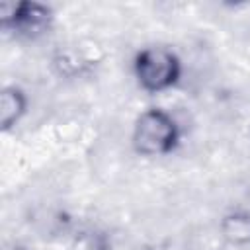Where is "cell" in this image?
Here are the masks:
<instances>
[{
    "mask_svg": "<svg viewBox=\"0 0 250 250\" xmlns=\"http://www.w3.org/2000/svg\"><path fill=\"white\" fill-rule=\"evenodd\" d=\"M131 143L143 156H164L180 145V127L168 111L148 107L137 117Z\"/></svg>",
    "mask_w": 250,
    "mask_h": 250,
    "instance_id": "cell-1",
    "label": "cell"
},
{
    "mask_svg": "<svg viewBox=\"0 0 250 250\" xmlns=\"http://www.w3.org/2000/svg\"><path fill=\"white\" fill-rule=\"evenodd\" d=\"M133 72L137 84L145 92L160 94L178 84L182 76V62L168 47H145L135 55Z\"/></svg>",
    "mask_w": 250,
    "mask_h": 250,
    "instance_id": "cell-2",
    "label": "cell"
},
{
    "mask_svg": "<svg viewBox=\"0 0 250 250\" xmlns=\"http://www.w3.org/2000/svg\"><path fill=\"white\" fill-rule=\"evenodd\" d=\"M55 14L51 6L33 0L2 2L0 4V27L6 33H14L23 39H37L53 27Z\"/></svg>",
    "mask_w": 250,
    "mask_h": 250,
    "instance_id": "cell-3",
    "label": "cell"
},
{
    "mask_svg": "<svg viewBox=\"0 0 250 250\" xmlns=\"http://www.w3.org/2000/svg\"><path fill=\"white\" fill-rule=\"evenodd\" d=\"M27 111V96L18 86H6L0 94V129L8 133Z\"/></svg>",
    "mask_w": 250,
    "mask_h": 250,
    "instance_id": "cell-4",
    "label": "cell"
},
{
    "mask_svg": "<svg viewBox=\"0 0 250 250\" xmlns=\"http://www.w3.org/2000/svg\"><path fill=\"white\" fill-rule=\"evenodd\" d=\"M221 234L232 244H250V211H230L221 219Z\"/></svg>",
    "mask_w": 250,
    "mask_h": 250,
    "instance_id": "cell-5",
    "label": "cell"
},
{
    "mask_svg": "<svg viewBox=\"0 0 250 250\" xmlns=\"http://www.w3.org/2000/svg\"><path fill=\"white\" fill-rule=\"evenodd\" d=\"M68 250H111V238L105 230L86 227L72 234Z\"/></svg>",
    "mask_w": 250,
    "mask_h": 250,
    "instance_id": "cell-6",
    "label": "cell"
},
{
    "mask_svg": "<svg viewBox=\"0 0 250 250\" xmlns=\"http://www.w3.org/2000/svg\"><path fill=\"white\" fill-rule=\"evenodd\" d=\"M53 68L59 72V76L76 78L90 68V61L82 59L76 51H57L53 57Z\"/></svg>",
    "mask_w": 250,
    "mask_h": 250,
    "instance_id": "cell-7",
    "label": "cell"
},
{
    "mask_svg": "<svg viewBox=\"0 0 250 250\" xmlns=\"http://www.w3.org/2000/svg\"><path fill=\"white\" fill-rule=\"evenodd\" d=\"M10 250H27V248H25V246H12Z\"/></svg>",
    "mask_w": 250,
    "mask_h": 250,
    "instance_id": "cell-8",
    "label": "cell"
}]
</instances>
